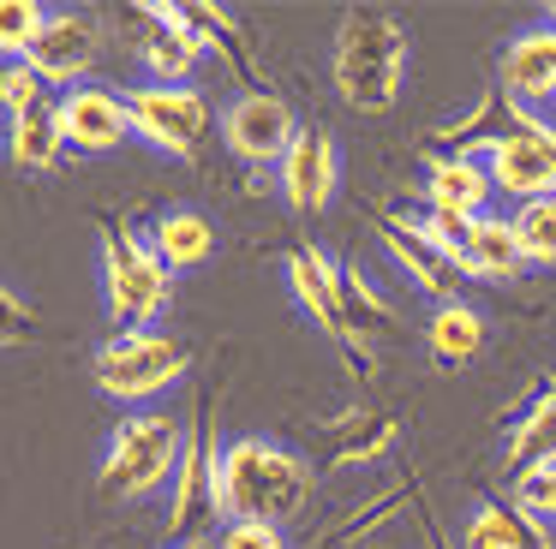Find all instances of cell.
I'll return each mask as SVG.
<instances>
[{
  "instance_id": "6da1fadb",
  "label": "cell",
  "mask_w": 556,
  "mask_h": 549,
  "mask_svg": "<svg viewBox=\"0 0 556 549\" xmlns=\"http://www.w3.org/2000/svg\"><path fill=\"white\" fill-rule=\"evenodd\" d=\"M407 60H413V36L395 12L383 7H348L329 42V78L336 95L353 114H389L401 102L407 84Z\"/></svg>"
},
{
  "instance_id": "7a4b0ae2",
  "label": "cell",
  "mask_w": 556,
  "mask_h": 549,
  "mask_svg": "<svg viewBox=\"0 0 556 549\" xmlns=\"http://www.w3.org/2000/svg\"><path fill=\"white\" fill-rule=\"evenodd\" d=\"M317 472L305 454H293L288 442L269 436H233L216 460V496L222 520H269L288 525L293 513L312 501Z\"/></svg>"
},
{
  "instance_id": "3957f363",
  "label": "cell",
  "mask_w": 556,
  "mask_h": 549,
  "mask_svg": "<svg viewBox=\"0 0 556 549\" xmlns=\"http://www.w3.org/2000/svg\"><path fill=\"white\" fill-rule=\"evenodd\" d=\"M186 436H192V430L168 412H150V406L144 412H126L121 424H114L109 448H102V465H97L102 489L121 496V501H144V496H156V489H168L174 465H180V454H186Z\"/></svg>"
},
{
  "instance_id": "277c9868",
  "label": "cell",
  "mask_w": 556,
  "mask_h": 549,
  "mask_svg": "<svg viewBox=\"0 0 556 549\" xmlns=\"http://www.w3.org/2000/svg\"><path fill=\"white\" fill-rule=\"evenodd\" d=\"M174 274L168 263L150 251L144 233H132L126 221H102V305H109L114 334L126 329H156L162 310H168Z\"/></svg>"
},
{
  "instance_id": "5b68a950",
  "label": "cell",
  "mask_w": 556,
  "mask_h": 549,
  "mask_svg": "<svg viewBox=\"0 0 556 549\" xmlns=\"http://www.w3.org/2000/svg\"><path fill=\"white\" fill-rule=\"evenodd\" d=\"M192 370V346L174 341L168 329H126V334H109V341L97 346V358H90V376H97V388L109 394V400L132 406V412H144L156 394H168L174 382Z\"/></svg>"
},
{
  "instance_id": "8992f818",
  "label": "cell",
  "mask_w": 556,
  "mask_h": 549,
  "mask_svg": "<svg viewBox=\"0 0 556 549\" xmlns=\"http://www.w3.org/2000/svg\"><path fill=\"white\" fill-rule=\"evenodd\" d=\"M479 155H484V174H491L496 197H520V203L556 197V119L551 114H532V107L508 102L503 131Z\"/></svg>"
},
{
  "instance_id": "52a82bcc",
  "label": "cell",
  "mask_w": 556,
  "mask_h": 549,
  "mask_svg": "<svg viewBox=\"0 0 556 549\" xmlns=\"http://www.w3.org/2000/svg\"><path fill=\"white\" fill-rule=\"evenodd\" d=\"M126 95V119H132V138H144L150 150L174 155V162H192L204 150L210 126V95L198 84H132Z\"/></svg>"
},
{
  "instance_id": "ba28073f",
  "label": "cell",
  "mask_w": 556,
  "mask_h": 549,
  "mask_svg": "<svg viewBox=\"0 0 556 549\" xmlns=\"http://www.w3.org/2000/svg\"><path fill=\"white\" fill-rule=\"evenodd\" d=\"M222 138L240 162L252 167H276L281 155L300 138V114L281 90H240L228 107H222Z\"/></svg>"
},
{
  "instance_id": "9c48e42d",
  "label": "cell",
  "mask_w": 556,
  "mask_h": 549,
  "mask_svg": "<svg viewBox=\"0 0 556 549\" xmlns=\"http://www.w3.org/2000/svg\"><path fill=\"white\" fill-rule=\"evenodd\" d=\"M216 460H222V442L210 436V424H198L192 436H186V454L180 465H174V496H168V532L180 537V544H192V537H204L210 525L222 520V496H216Z\"/></svg>"
},
{
  "instance_id": "30bf717a",
  "label": "cell",
  "mask_w": 556,
  "mask_h": 549,
  "mask_svg": "<svg viewBox=\"0 0 556 549\" xmlns=\"http://www.w3.org/2000/svg\"><path fill=\"white\" fill-rule=\"evenodd\" d=\"M383 245H389V257L401 263V274L413 281V293H425L431 305H455V298L467 293V281H472L467 263L448 257V251L419 227V215H389Z\"/></svg>"
},
{
  "instance_id": "8fae6325",
  "label": "cell",
  "mask_w": 556,
  "mask_h": 549,
  "mask_svg": "<svg viewBox=\"0 0 556 549\" xmlns=\"http://www.w3.org/2000/svg\"><path fill=\"white\" fill-rule=\"evenodd\" d=\"M276 186L281 197L293 203L300 215H324L336 203V186H341V150L324 126H300L293 150L276 162Z\"/></svg>"
},
{
  "instance_id": "7c38bea8",
  "label": "cell",
  "mask_w": 556,
  "mask_h": 549,
  "mask_svg": "<svg viewBox=\"0 0 556 549\" xmlns=\"http://www.w3.org/2000/svg\"><path fill=\"white\" fill-rule=\"evenodd\" d=\"M54 114H61V138L66 155H102V150H121L132 138V119H126V95L121 90H102V84H78V90L54 95Z\"/></svg>"
},
{
  "instance_id": "4fadbf2b",
  "label": "cell",
  "mask_w": 556,
  "mask_h": 549,
  "mask_svg": "<svg viewBox=\"0 0 556 549\" xmlns=\"http://www.w3.org/2000/svg\"><path fill=\"white\" fill-rule=\"evenodd\" d=\"M102 54V24L90 12H49L37 48L25 54V66L37 72L42 84H61V90H78L85 72L97 66Z\"/></svg>"
},
{
  "instance_id": "5bb4252c",
  "label": "cell",
  "mask_w": 556,
  "mask_h": 549,
  "mask_svg": "<svg viewBox=\"0 0 556 549\" xmlns=\"http://www.w3.org/2000/svg\"><path fill=\"white\" fill-rule=\"evenodd\" d=\"M496 84H503V95L515 107H532V114H544V107H556V30L551 24H527V30H515L503 42V60H496Z\"/></svg>"
},
{
  "instance_id": "9a60e30c",
  "label": "cell",
  "mask_w": 556,
  "mask_h": 549,
  "mask_svg": "<svg viewBox=\"0 0 556 549\" xmlns=\"http://www.w3.org/2000/svg\"><path fill=\"white\" fill-rule=\"evenodd\" d=\"M138 24H144V66H150V84H192L204 48H198L186 12L168 7V0H144V7H138Z\"/></svg>"
},
{
  "instance_id": "2e32d148",
  "label": "cell",
  "mask_w": 556,
  "mask_h": 549,
  "mask_svg": "<svg viewBox=\"0 0 556 549\" xmlns=\"http://www.w3.org/2000/svg\"><path fill=\"white\" fill-rule=\"evenodd\" d=\"M491 174H484V155H460V150H437L425 162V209H443V215H491Z\"/></svg>"
},
{
  "instance_id": "e0dca14e",
  "label": "cell",
  "mask_w": 556,
  "mask_h": 549,
  "mask_svg": "<svg viewBox=\"0 0 556 549\" xmlns=\"http://www.w3.org/2000/svg\"><path fill=\"white\" fill-rule=\"evenodd\" d=\"M395 305L377 293V281L359 269V263H341V353L353 358L359 370H371V353L365 346L395 334Z\"/></svg>"
},
{
  "instance_id": "ac0fdd59",
  "label": "cell",
  "mask_w": 556,
  "mask_h": 549,
  "mask_svg": "<svg viewBox=\"0 0 556 549\" xmlns=\"http://www.w3.org/2000/svg\"><path fill=\"white\" fill-rule=\"evenodd\" d=\"M281 274H288V293L300 298V310L341 346V263L317 245H293L281 257Z\"/></svg>"
},
{
  "instance_id": "d6986e66",
  "label": "cell",
  "mask_w": 556,
  "mask_h": 549,
  "mask_svg": "<svg viewBox=\"0 0 556 549\" xmlns=\"http://www.w3.org/2000/svg\"><path fill=\"white\" fill-rule=\"evenodd\" d=\"M395 430H401L395 412H383V406H353V412L329 418V424L317 430V460L324 465H365V460H377V454H389Z\"/></svg>"
},
{
  "instance_id": "ffe728a7",
  "label": "cell",
  "mask_w": 556,
  "mask_h": 549,
  "mask_svg": "<svg viewBox=\"0 0 556 549\" xmlns=\"http://www.w3.org/2000/svg\"><path fill=\"white\" fill-rule=\"evenodd\" d=\"M460 549H556V525L520 501H479L460 525Z\"/></svg>"
},
{
  "instance_id": "44dd1931",
  "label": "cell",
  "mask_w": 556,
  "mask_h": 549,
  "mask_svg": "<svg viewBox=\"0 0 556 549\" xmlns=\"http://www.w3.org/2000/svg\"><path fill=\"white\" fill-rule=\"evenodd\" d=\"M503 465H508L515 477L539 472V465H556V382H544V388L532 394L527 406H520L515 424H508Z\"/></svg>"
},
{
  "instance_id": "7402d4cb",
  "label": "cell",
  "mask_w": 556,
  "mask_h": 549,
  "mask_svg": "<svg viewBox=\"0 0 556 549\" xmlns=\"http://www.w3.org/2000/svg\"><path fill=\"white\" fill-rule=\"evenodd\" d=\"M144 239H150V251L168 263V274L198 269V263H210V251H216V227H210V215H198V209H162Z\"/></svg>"
},
{
  "instance_id": "603a6c76",
  "label": "cell",
  "mask_w": 556,
  "mask_h": 549,
  "mask_svg": "<svg viewBox=\"0 0 556 549\" xmlns=\"http://www.w3.org/2000/svg\"><path fill=\"white\" fill-rule=\"evenodd\" d=\"M7 155H13V167H25V174H54V167L66 162V138H61L54 95L42 107H30V114L7 119Z\"/></svg>"
},
{
  "instance_id": "cb8c5ba5",
  "label": "cell",
  "mask_w": 556,
  "mask_h": 549,
  "mask_svg": "<svg viewBox=\"0 0 556 549\" xmlns=\"http://www.w3.org/2000/svg\"><path fill=\"white\" fill-rule=\"evenodd\" d=\"M425 346H431L437 365H472V358L484 353V317L467 305V298H455V305H437L431 322H425Z\"/></svg>"
},
{
  "instance_id": "d4e9b609",
  "label": "cell",
  "mask_w": 556,
  "mask_h": 549,
  "mask_svg": "<svg viewBox=\"0 0 556 549\" xmlns=\"http://www.w3.org/2000/svg\"><path fill=\"white\" fill-rule=\"evenodd\" d=\"M527 269L520 263V245H515V221L508 215H479L472 221V245H467V274L479 281H515Z\"/></svg>"
},
{
  "instance_id": "484cf974",
  "label": "cell",
  "mask_w": 556,
  "mask_h": 549,
  "mask_svg": "<svg viewBox=\"0 0 556 549\" xmlns=\"http://www.w3.org/2000/svg\"><path fill=\"white\" fill-rule=\"evenodd\" d=\"M186 24H192V36H198V48H222V54H228V66L240 72H252V54H245V30H240V18H233L228 7H216V0H186Z\"/></svg>"
},
{
  "instance_id": "4316f807",
  "label": "cell",
  "mask_w": 556,
  "mask_h": 549,
  "mask_svg": "<svg viewBox=\"0 0 556 549\" xmlns=\"http://www.w3.org/2000/svg\"><path fill=\"white\" fill-rule=\"evenodd\" d=\"M515 245H520V263L527 269H556V197H539V203H520L515 215Z\"/></svg>"
},
{
  "instance_id": "83f0119b",
  "label": "cell",
  "mask_w": 556,
  "mask_h": 549,
  "mask_svg": "<svg viewBox=\"0 0 556 549\" xmlns=\"http://www.w3.org/2000/svg\"><path fill=\"white\" fill-rule=\"evenodd\" d=\"M42 24H49V12L37 0H0V66L7 60H25L37 48Z\"/></svg>"
},
{
  "instance_id": "f1b7e54d",
  "label": "cell",
  "mask_w": 556,
  "mask_h": 549,
  "mask_svg": "<svg viewBox=\"0 0 556 549\" xmlns=\"http://www.w3.org/2000/svg\"><path fill=\"white\" fill-rule=\"evenodd\" d=\"M42 102H49V84H42L25 60H7V66H0V114L18 119V114H30V107H42Z\"/></svg>"
},
{
  "instance_id": "f546056e",
  "label": "cell",
  "mask_w": 556,
  "mask_h": 549,
  "mask_svg": "<svg viewBox=\"0 0 556 549\" xmlns=\"http://www.w3.org/2000/svg\"><path fill=\"white\" fill-rule=\"evenodd\" d=\"M216 549H288V532L269 520H222Z\"/></svg>"
},
{
  "instance_id": "4dcf8cb0",
  "label": "cell",
  "mask_w": 556,
  "mask_h": 549,
  "mask_svg": "<svg viewBox=\"0 0 556 549\" xmlns=\"http://www.w3.org/2000/svg\"><path fill=\"white\" fill-rule=\"evenodd\" d=\"M515 501L527 513H539V520L556 525V465H539V472L515 477Z\"/></svg>"
},
{
  "instance_id": "1f68e13d",
  "label": "cell",
  "mask_w": 556,
  "mask_h": 549,
  "mask_svg": "<svg viewBox=\"0 0 556 549\" xmlns=\"http://www.w3.org/2000/svg\"><path fill=\"white\" fill-rule=\"evenodd\" d=\"M419 227H425V233H431V239H437V245H443L455 263H467V245H472V221H467V215L425 209V215H419Z\"/></svg>"
},
{
  "instance_id": "d6a6232c",
  "label": "cell",
  "mask_w": 556,
  "mask_h": 549,
  "mask_svg": "<svg viewBox=\"0 0 556 549\" xmlns=\"http://www.w3.org/2000/svg\"><path fill=\"white\" fill-rule=\"evenodd\" d=\"M37 334V310L13 293V286L0 281V346H25Z\"/></svg>"
},
{
  "instance_id": "836d02e7",
  "label": "cell",
  "mask_w": 556,
  "mask_h": 549,
  "mask_svg": "<svg viewBox=\"0 0 556 549\" xmlns=\"http://www.w3.org/2000/svg\"><path fill=\"white\" fill-rule=\"evenodd\" d=\"M174 549H216L210 537H192V544H174Z\"/></svg>"
},
{
  "instance_id": "e575fe53",
  "label": "cell",
  "mask_w": 556,
  "mask_h": 549,
  "mask_svg": "<svg viewBox=\"0 0 556 549\" xmlns=\"http://www.w3.org/2000/svg\"><path fill=\"white\" fill-rule=\"evenodd\" d=\"M544 24H551V30H556V0H551V7H544Z\"/></svg>"
}]
</instances>
